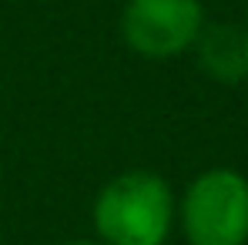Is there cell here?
<instances>
[{
	"label": "cell",
	"mask_w": 248,
	"mask_h": 245,
	"mask_svg": "<svg viewBox=\"0 0 248 245\" xmlns=\"http://www.w3.org/2000/svg\"><path fill=\"white\" fill-rule=\"evenodd\" d=\"M91 222L104 245H165L178 222V198L158 171H121L101 185Z\"/></svg>",
	"instance_id": "1"
},
{
	"label": "cell",
	"mask_w": 248,
	"mask_h": 245,
	"mask_svg": "<svg viewBox=\"0 0 248 245\" xmlns=\"http://www.w3.org/2000/svg\"><path fill=\"white\" fill-rule=\"evenodd\" d=\"M188 245H248V178L235 168H208L178 202Z\"/></svg>",
	"instance_id": "2"
},
{
	"label": "cell",
	"mask_w": 248,
	"mask_h": 245,
	"mask_svg": "<svg viewBox=\"0 0 248 245\" xmlns=\"http://www.w3.org/2000/svg\"><path fill=\"white\" fill-rule=\"evenodd\" d=\"M202 27V0H127L121 7V41L144 61H171L188 54Z\"/></svg>",
	"instance_id": "3"
},
{
	"label": "cell",
	"mask_w": 248,
	"mask_h": 245,
	"mask_svg": "<svg viewBox=\"0 0 248 245\" xmlns=\"http://www.w3.org/2000/svg\"><path fill=\"white\" fill-rule=\"evenodd\" d=\"M198 67L221 87H238L248 81V27L235 20H205L191 47Z\"/></svg>",
	"instance_id": "4"
},
{
	"label": "cell",
	"mask_w": 248,
	"mask_h": 245,
	"mask_svg": "<svg viewBox=\"0 0 248 245\" xmlns=\"http://www.w3.org/2000/svg\"><path fill=\"white\" fill-rule=\"evenodd\" d=\"M61 245H104V242H91V239H71V242H61Z\"/></svg>",
	"instance_id": "5"
},
{
	"label": "cell",
	"mask_w": 248,
	"mask_h": 245,
	"mask_svg": "<svg viewBox=\"0 0 248 245\" xmlns=\"http://www.w3.org/2000/svg\"><path fill=\"white\" fill-rule=\"evenodd\" d=\"M245 27H248V10H245Z\"/></svg>",
	"instance_id": "6"
}]
</instances>
